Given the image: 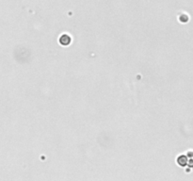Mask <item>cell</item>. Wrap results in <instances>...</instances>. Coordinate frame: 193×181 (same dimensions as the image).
<instances>
[{
  "instance_id": "1",
  "label": "cell",
  "mask_w": 193,
  "mask_h": 181,
  "mask_svg": "<svg viewBox=\"0 0 193 181\" xmlns=\"http://www.w3.org/2000/svg\"><path fill=\"white\" fill-rule=\"evenodd\" d=\"M71 43V38L69 35H66V34H63L60 36L59 38V44H62V45H68L69 44Z\"/></svg>"
},
{
  "instance_id": "2",
  "label": "cell",
  "mask_w": 193,
  "mask_h": 181,
  "mask_svg": "<svg viewBox=\"0 0 193 181\" xmlns=\"http://www.w3.org/2000/svg\"><path fill=\"white\" fill-rule=\"evenodd\" d=\"M187 162V158H186L185 156H180V157H178V159H177V163H178L180 166H182V167L186 166Z\"/></svg>"
}]
</instances>
